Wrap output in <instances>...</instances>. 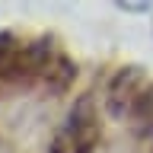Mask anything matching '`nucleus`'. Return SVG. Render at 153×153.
<instances>
[{
	"label": "nucleus",
	"instance_id": "f03ea898",
	"mask_svg": "<svg viewBox=\"0 0 153 153\" xmlns=\"http://www.w3.org/2000/svg\"><path fill=\"white\" fill-rule=\"evenodd\" d=\"M108 108L118 118H153V80L128 67L108 86Z\"/></svg>",
	"mask_w": 153,
	"mask_h": 153
},
{
	"label": "nucleus",
	"instance_id": "f257e3e1",
	"mask_svg": "<svg viewBox=\"0 0 153 153\" xmlns=\"http://www.w3.org/2000/svg\"><path fill=\"white\" fill-rule=\"evenodd\" d=\"M76 76V64L48 38H19L0 32V83L64 89Z\"/></svg>",
	"mask_w": 153,
	"mask_h": 153
},
{
	"label": "nucleus",
	"instance_id": "7ed1b4c3",
	"mask_svg": "<svg viewBox=\"0 0 153 153\" xmlns=\"http://www.w3.org/2000/svg\"><path fill=\"white\" fill-rule=\"evenodd\" d=\"M96 140H99V128H96V115H93V102L83 99L76 105L70 118H67L64 131L54 140V153H93Z\"/></svg>",
	"mask_w": 153,
	"mask_h": 153
}]
</instances>
